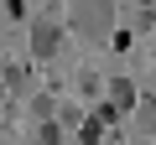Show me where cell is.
<instances>
[{"label": "cell", "instance_id": "6da1fadb", "mask_svg": "<svg viewBox=\"0 0 156 145\" xmlns=\"http://www.w3.org/2000/svg\"><path fill=\"white\" fill-rule=\"evenodd\" d=\"M68 21H73V31H78V36L99 42V36H109V26H115V5H109V0H78Z\"/></svg>", "mask_w": 156, "mask_h": 145}, {"label": "cell", "instance_id": "7a4b0ae2", "mask_svg": "<svg viewBox=\"0 0 156 145\" xmlns=\"http://www.w3.org/2000/svg\"><path fill=\"white\" fill-rule=\"evenodd\" d=\"M57 47H62V26H57V16H42L37 26H31V57H57Z\"/></svg>", "mask_w": 156, "mask_h": 145}, {"label": "cell", "instance_id": "3957f363", "mask_svg": "<svg viewBox=\"0 0 156 145\" xmlns=\"http://www.w3.org/2000/svg\"><path fill=\"white\" fill-rule=\"evenodd\" d=\"M109 109L115 114H130L135 109V83L130 78H109Z\"/></svg>", "mask_w": 156, "mask_h": 145}, {"label": "cell", "instance_id": "277c9868", "mask_svg": "<svg viewBox=\"0 0 156 145\" xmlns=\"http://www.w3.org/2000/svg\"><path fill=\"white\" fill-rule=\"evenodd\" d=\"M130 114H135V124H140L146 135H156V99H135Z\"/></svg>", "mask_w": 156, "mask_h": 145}, {"label": "cell", "instance_id": "5b68a950", "mask_svg": "<svg viewBox=\"0 0 156 145\" xmlns=\"http://www.w3.org/2000/svg\"><path fill=\"white\" fill-rule=\"evenodd\" d=\"M0 78H5V88H11V93H26V88H31V78H26V67H5Z\"/></svg>", "mask_w": 156, "mask_h": 145}, {"label": "cell", "instance_id": "8992f818", "mask_svg": "<svg viewBox=\"0 0 156 145\" xmlns=\"http://www.w3.org/2000/svg\"><path fill=\"white\" fill-rule=\"evenodd\" d=\"M37 140H42V145H57V140H62V124H52V119H47V124H42V135H37Z\"/></svg>", "mask_w": 156, "mask_h": 145}, {"label": "cell", "instance_id": "52a82bcc", "mask_svg": "<svg viewBox=\"0 0 156 145\" xmlns=\"http://www.w3.org/2000/svg\"><path fill=\"white\" fill-rule=\"evenodd\" d=\"M0 99H5V83H0Z\"/></svg>", "mask_w": 156, "mask_h": 145}]
</instances>
